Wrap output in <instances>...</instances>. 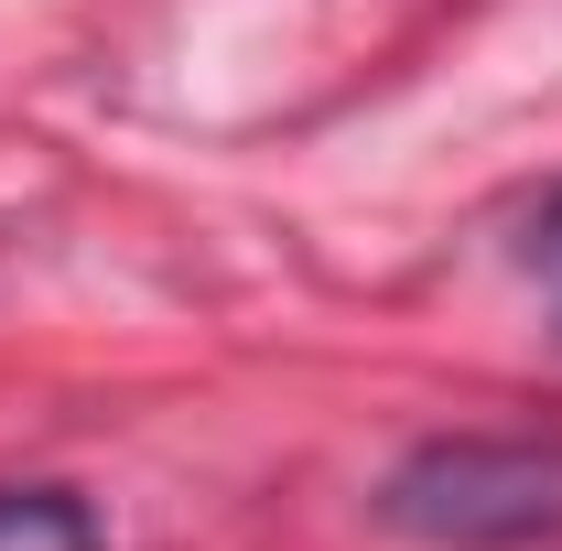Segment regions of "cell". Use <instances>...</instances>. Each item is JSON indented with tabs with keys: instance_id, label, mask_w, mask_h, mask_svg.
<instances>
[{
	"instance_id": "obj_3",
	"label": "cell",
	"mask_w": 562,
	"mask_h": 551,
	"mask_svg": "<svg viewBox=\"0 0 562 551\" xmlns=\"http://www.w3.org/2000/svg\"><path fill=\"white\" fill-rule=\"evenodd\" d=\"M541 260H552V281H562V206L541 216Z\"/></svg>"
},
{
	"instance_id": "obj_1",
	"label": "cell",
	"mask_w": 562,
	"mask_h": 551,
	"mask_svg": "<svg viewBox=\"0 0 562 551\" xmlns=\"http://www.w3.org/2000/svg\"><path fill=\"white\" fill-rule=\"evenodd\" d=\"M379 519L412 530V541L443 551H519V541H552L562 530V454L541 443H422L401 476L379 486Z\"/></svg>"
},
{
	"instance_id": "obj_2",
	"label": "cell",
	"mask_w": 562,
	"mask_h": 551,
	"mask_svg": "<svg viewBox=\"0 0 562 551\" xmlns=\"http://www.w3.org/2000/svg\"><path fill=\"white\" fill-rule=\"evenodd\" d=\"M0 551H109V541L55 486H0Z\"/></svg>"
}]
</instances>
